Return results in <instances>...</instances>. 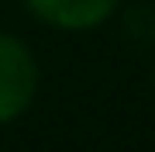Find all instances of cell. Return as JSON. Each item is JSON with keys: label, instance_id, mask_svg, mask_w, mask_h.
I'll use <instances>...</instances> for the list:
<instances>
[{"label": "cell", "instance_id": "obj_1", "mask_svg": "<svg viewBox=\"0 0 155 152\" xmlns=\"http://www.w3.org/2000/svg\"><path fill=\"white\" fill-rule=\"evenodd\" d=\"M41 86V69L31 45L11 31H0V124H11L31 111Z\"/></svg>", "mask_w": 155, "mask_h": 152}, {"label": "cell", "instance_id": "obj_2", "mask_svg": "<svg viewBox=\"0 0 155 152\" xmlns=\"http://www.w3.org/2000/svg\"><path fill=\"white\" fill-rule=\"evenodd\" d=\"M21 4L28 7L31 17H38L52 31L83 35V31L107 24L121 11L124 0H21Z\"/></svg>", "mask_w": 155, "mask_h": 152}, {"label": "cell", "instance_id": "obj_3", "mask_svg": "<svg viewBox=\"0 0 155 152\" xmlns=\"http://www.w3.org/2000/svg\"><path fill=\"white\" fill-rule=\"evenodd\" d=\"M124 35L134 45H155V7H131L124 17Z\"/></svg>", "mask_w": 155, "mask_h": 152}, {"label": "cell", "instance_id": "obj_4", "mask_svg": "<svg viewBox=\"0 0 155 152\" xmlns=\"http://www.w3.org/2000/svg\"><path fill=\"white\" fill-rule=\"evenodd\" d=\"M152 86H155V66H152Z\"/></svg>", "mask_w": 155, "mask_h": 152}]
</instances>
